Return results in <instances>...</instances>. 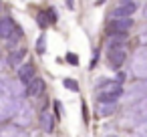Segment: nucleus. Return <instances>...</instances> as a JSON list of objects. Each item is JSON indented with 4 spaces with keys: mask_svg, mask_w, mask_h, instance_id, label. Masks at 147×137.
Listing matches in <instances>:
<instances>
[{
    "mask_svg": "<svg viewBox=\"0 0 147 137\" xmlns=\"http://www.w3.org/2000/svg\"><path fill=\"white\" fill-rule=\"evenodd\" d=\"M131 67H133V73L139 79H147V47L141 49V51H137V55L133 57Z\"/></svg>",
    "mask_w": 147,
    "mask_h": 137,
    "instance_id": "423d86ee",
    "label": "nucleus"
},
{
    "mask_svg": "<svg viewBox=\"0 0 147 137\" xmlns=\"http://www.w3.org/2000/svg\"><path fill=\"white\" fill-rule=\"evenodd\" d=\"M16 75H18V81L24 85V87H28L34 79H36V75H34V65H30V63H24L18 71H16Z\"/></svg>",
    "mask_w": 147,
    "mask_h": 137,
    "instance_id": "1a4fd4ad",
    "label": "nucleus"
},
{
    "mask_svg": "<svg viewBox=\"0 0 147 137\" xmlns=\"http://www.w3.org/2000/svg\"><path fill=\"white\" fill-rule=\"evenodd\" d=\"M109 67L111 69H121V65L127 61V47H109V55H107Z\"/></svg>",
    "mask_w": 147,
    "mask_h": 137,
    "instance_id": "39448f33",
    "label": "nucleus"
},
{
    "mask_svg": "<svg viewBox=\"0 0 147 137\" xmlns=\"http://www.w3.org/2000/svg\"><path fill=\"white\" fill-rule=\"evenodd\" d=\"M38 121H40V127H42L47 133H51V131L55 129V117H53V113H51L47 107L40 111V115H38Z\"/></svg>",
    "mask_w": 147,
    "mask_h": 137,
    "instance_id": "f8f14e48",
    "label": "nucleus"
},
{
    "mask_svg": "<svg viewBox=\"0 0 147 137\" xmlns=\"http://www.w3.org/2000/svg\"><path fill=\"white\" fill-rule=\"evenodd\" d=\"M145 121H147V95L141 97L137 103H133V107L123 117V125H135V127H139Z\"/></svg>",
    "mask_w": 147,
    "mask_h": 137,
    "instance_id": "f03ea898",
    "label": "nucleus"
},
{
    "mask_svg": "<svg viewBox=\"0 0 147 137\" xmlns=\"http://www.w3.org/2000/svg\"><path fill=\"white\" fill-rule=\"evenodd\" d=\"M24 59V49H18V51H12L10 55H8V65L10 67H16V69H20L22 65H20V61Z\"/></svg>",
    "mask_w": 147,
    "mask_h": 137,
    "instance_id": "4468645a",
    "label": "nucleus"
},
{
    "mask_svg": "<svg viewBox=\"0 0 147 137\" xmlns=\"http://www.w3.org/2000/svg\"><path fill=\"white\" fill-rule=\"evenodd\" d=\"M121 95H123V85L121 83H109L105 89L99 91L97 101H99V105L101 103H117V99Z\"/></svg>",
    "mask_w": 147,
    "mask_h": 137,
    "instance_id": "20e7f679",
    "label": "nucleus"
},
{
    "mask_svg": "<svg viewBox=\"0 0 147 137\" xmlns=\"http://www.w3.org/2000/svg\"><path fill=\"white\" fill-rule=\"evenodd\" d=\"M16 28H18V26L14 24L12 18H8V16L0 18V38H10V36L14 34Z\"/></svg>",
    "mask_w": 147,
    "mask_h": 137,
    "instance_id": "9d476101",
    "label": "nucleus"
},
{
    "mask_svg": "<svg viewBox=\"0 0 147 137\" xmlns=\"http://www.w3.org/2000/svg\"><path fill=\"white\" fill-rule=\"evenodd\" d=\"M131 26H133L131 18H113L107 24V32L109 34H127Z\"/></svg>",
    "mask_w": 147,
    "mask_h": 137,
    "instance_id": "0eeeda50",
    "label": "nucleus"
},
{
    "mask_svg": "<svg viewBox=\"0 0 147 137\" xmlns=\"http://www.w3.org/2000/svg\"><path fill=\"white\" fill-rule=\"evenodd\" d=\"M63 85H65L67 89H71V91H79V83H77L75 79H65Z\"/></svg>",
    "mask_w": 147,
    "mask_h": 137,
    "instance_id": "dca6fc26",
    "label": "nucleus"
},
{
    "mask_svg": "<svg viewBox=\"0 0 147 137\" xmlns=\"http://www.w3.org/2000/svg\"><path fill=\"white\" fill-rule=\"evenodd\" d=\"M0 137H28V135L20 127L10 125V127H2V129H0Z\"/></svg>",
    "mask_w": 147,
    "mask_h": 137,
    "instance_id": "ddd939ff",
    "label": "nucleus"
},
{
    "mask_svg": "<svg viewBox=\"0 0 147 137\" xmlns=\"http://www.w3.org/2000/svg\"><path fill=\"white\" fill-rule=\"evenodd\" d=\"M47 91V83L40 79V77H36L28 87H26V93L32 97V99H36V97H42V93Z\"/></svg>",
    "mask_w": 147,
    "mask_h": 137,
    "instance_id": "9b49d317",
    "label": "nucleus"
},
{
    "mask_svg": "<svg viewBox=\"0 0 147 137\" xmlns=\"http://www.w3.org/2000/svg\"><path fill=\"white\" fill-rule=\"evenodd\" d=\"M111 137H115V135H111Z\"/></svg>",
    "mask_w": 147,
    "mask_h": 137,
    "instance_id": "b1692460",
    "label": "nucleus"
},
{
    "mask_svg": "<svg viewBox=\"0 0 147 137\" xmlns=\"http://www.w3.org/2000/svg\"><path fill=\"white\" fill-rule=\"evenodd\" d=\"M135 137H147V121L139 127H135Z\"/></svg>",
    "mask_w": 147,
    "mask_h": 137,
    "instance_id": "a211bd4d",
    "label": "nucleus"
},
{
    "mask_svg": "<svg viewBox=\"0 0 147 137\" xmlns=\"http://www.w3.org/2000/svg\"><path fill=\"white\" fill-rule=\"evenodd\" d=\"M137 10V4L133 2V0H123V2H119L115 8H113V12H111V16L113 18H131V14Z\"/></svg>",
    "mask_w": 147,
    "mask_h": 137,
    "instance_id": "6e6552de",
    "label": "nucleus"
},
{
    "mask_svg": "<svg viewBox=\"0 0 147 137\" xmlns=\"http://www.w3.org/2000/svg\"><path fill=\"white\" fill-rule=\"evenodd\" d=\"M36 20H38V24H40L42 28H45L47 24H51V22H49V16H47V12H38V16H36Z\"/></svg>",
    "mask_w": 147,
    "mask_h": 137,
    "instance_id": "6ab92c4d",
    "label": "nucleus"
},
{
    "mask_svg": "<svg viewBox=\"0 0 147 137\" xmlns=\"http://www.w3.org/2000/svg\"><path fill=\"white\" fill-rule=\"evenodd\" d=\"M32 121V105L28 101H18L14 113H12V123L20 129H24Z\"/></svg>",
    "mask_w": 147,
    "mask_h": 137,
    "instance_id": "7ed1b4c3",
    "label": "nucleus"
},
{
    "mask_svg": "<svg viewBox=\"0 0 147 137\" xmlns=\"http://www.w3.org/2000/svg\"><path fill=\"white\" fill-rule=\"evenodd\" d=\"M67 61H69L71 65H79V59H77L73 53H69V55H67Z\"/></svg>",
    "mask_w": 147,
    "mask_h": 137,
    "instance_id": "aec40b11",
    "label": "nucleus"
},
{
    "mask_svg": "<svg viewBox=\"0 0 147 137\" xmlns=\"http://www.w3.org/2000/svg\"><path fill=\"white\" fill-rule=\"evenodd\" d=\"M139 40H141V45H143V47H147V32H143V34L139 36Z\"/></svg>",
    "mask_w": 147,
    "mask_h": 137,
    "instance_id": "412c9836",
    "label": "nucleus"
},
{
    "mask_svg": "<svg viewBox=\"0 0 147 137\" xmlns=\"http://www.w3.org/2000/svg\"><path fill=\"white\" fill-rule=\"evenodd\" d=\"M115 107H117V103H101V113H113L115 111Z\"/></svg>",
    "mask_w": 147,
    "mask_h": 137,
    "instance_id": "f3484780",
    "label": "nucleus"
},
{
    "mask_svg": "<svg viewBox=\"0 0 147 137\" xmlns=\"http://www.w3.org/2000/svg\"><path fill=\"white\" fill-rule=\"evenodd\" d=\"M143 16H145V18H147V6H145V10H143Z\"/></svg>",
    "mask_w": 147,
    "mask_h": 137,
    "instance_id": "5701e85b",
    "label": "nucleus"
},
{
    "mask_svg": "<svg viewBox=\"0 0 147 137\" xmlns=\"http://www.w3.org/2000/svg\"><path fill=\"white\" fill-rule=\"evenodd\" d=\"M20 99L14 97L8 81H0V121L2 119H12V113L16 109Z\"/></svg>",
    "mask_w": 147,
    "mask_h": 137,
    "instance_id": "f257e3e1",
    "label": "nucleus"
},
{
    "mask_svg": "<svg viewBox=\"0 0 147 137\" xmlns=\"http://www.w3.org/2000/svg\"><path fill=\"white\" fill-rule=\"evenodd\" d=\"M67 6L69 8H75V0H67Z\"/></svg>",
    "mask_w": 147,
    "mask_h": 137,
    "instance_id": "4be33fe9",
    "label": "nucleus"
},
{
    "mask_svg": "<svg viewBox=\"0 0 147 137\" xmlns=\"http://www.w3.org/2000/svg\"><path fill=\"white\" fill-rule=\"evenodd\" d=\"M45 49H47V38H45V34H40L38 40H36V53L38 55H45Z\"/></svg>",
    "mask_w": 147,
    "mask_h": 137,
    "instance_id": "2eb2a0df",
    "label": "nucleus"
}]
</instances>
